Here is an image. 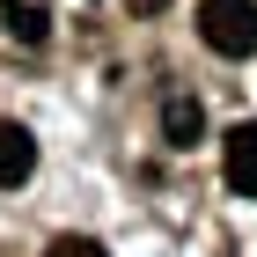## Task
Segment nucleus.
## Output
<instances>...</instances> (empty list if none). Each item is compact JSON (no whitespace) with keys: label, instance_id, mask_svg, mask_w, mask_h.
<instances>
[{"label":"nucleus","instance_id":"f03ea898","mask_svg":"<svg viewBox=\"0 0 257 257\" xmlns=\"http://www.w3.org/2000/svg\"><path fill=\"white\" fill-rule=\"evenodd\" d=\"M220 169H228V191H235V198H257V125H228Z\"/></svg>","mask_w":257,"mask_h":257},{"label":"nucleus","instance_id":"39448f33","mask_svg":"<svg viewBox=\"0 0 257 257\" xmlns=\"http://www.w3.org/2000/svg\"><path fill=\"white\" fill-rule=\"evenodd\" d=\"M0 30H15L22 44H44V8H8L0 0Z\"/></svg>","mask_w":257,"mask_h":257},{"label":"nucleus","instance_id":"423d86ee","mask_svg":"<svg viewBox=\"0 0 257 257\" xmlns=\"http://www.w3.org/2000/svg\"><path fill=\"white\" fill-rule=\"evenodd\" d=\"M44 257H103V242H88V235H59Z\"/></svg>","mask_w":257,"mask_h":257},{"label":"nucleus","instance_id":"20e7f679","mask_svg":"<svg viewBox=\"0 0 257 257\" xmlns=\"http://www.w3.org/2000/svg\"><path fill=\"white\" fill-rule=\"evenodd\" d=\"M198 133H206V110H198V96H169V103H162V140H169V147H191Z\"/></svg>","mask_w":257,"mask_h":257},{"label":"nucleus","instance_id":"0eeeda50","mask_svg":"<svg viewBox=\"0 0 257 257\" xmlns=\"http://www.w3.org/2000/svg\"><path fill=\"white\" fill-rule=\"evenodd\" d=\"M125 8H140V15H155V8H162V0H125Z\"/></svg>","mask_w":257,"mask_h":257},{"label":"nucleus","instance_id":"f257e3e1","mask_svg":"<svg viewBox=\"0 0 257 257\" xmlns=\"http://www.w3.org/2000/svg\"><path fill=\"white\" fill-rule=\"evenodd\" d=\"M198 37L220 59H250L257 52V0H198Z\"/></svg>","mask_w":257,"mask_h":257},{"label":"nucleus","instance_id":"7ed1b4c3","mask_svg":"<svg viewBox=\"0 0 257 257\" xmlns=\"http://www.w3.org/2000/svg\"><path fill=\"white\" fill-rule=\"evenodd\" d=\"M30 169H37V140L22 133L15 118H0V184H22Z\"/></svg>","mask_w":257,"mask_h":257}]
</instances>
